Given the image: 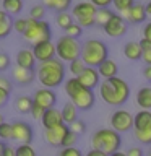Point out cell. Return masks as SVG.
I'll return each mask as SVG.
<instances>
[{
    "mask_svg": "<svg viewBox=\"0 0 151 156\" xmlns=\"http://www.w3.org/2000/svg\"><path fill=\"white\" fill-rule=\"evenodd\" d=\"M117 72H119V67H117V63L114 60H111V58L104 60L99 67H97V73H99V76L104 78V80L117 76Z\"/></svg>",
    "mask_w": 151,
    "mask_h": 156,
    "instance_id": "obj_20",
    "label": "cell"
},
{
    "mask_svg": "<svg viewBox=\"0 0 151 156\" xmlns=\"http://www.w3.org/2000/svg\"><path fill=\"white\" fill-rule=\"evenodd\" d=\"M85 156H109V154H106L104 151H99V150H94V148H93V150L88 151Z\"/></svg>",
    "mask_w": 151,
    "mask_h": 156,
    "instance_id": "obj_51",
    "label": "cell"
},
{
    "mask_svg": "<svg viewBox=\"0 0 151 156\" xmlns=\"http://www.w3.org/2000/svg\"><path fill=\"white\" fill-rule=\"evenodd\" d=\"M141 58L145 60L146 65H151V49H149V51H146V52H143V55H141Z\"/></svg>",
    "mask_w": 151,
    "mask_h": 156,
    "instance_id": "obj_52",
    "label": "cell"
},
{
    "mask_svg": "<svg viewBox=\"0 0 151 156\" xmlns=\"http://www.w3.org/2000/svg\"><path fill=\"white\" fill-rule=\"evenodd\" d=\"M127 156H143V150L140 148V146H132L128 148V151L125 153Z\"/></svg>",
    "mask_w": 151,
    "mask_h": 156,
    "instance_id": "obj_46",
    "label": "cell"
},
{
    "mask_svg": "<svg viewBox=\"0 0 151 156\" xmlns=\"http://www.w3.org/2000/svg\"><path fill=\"white\" fill-rule=\"evenodd\" d=\"M132 132H133V136L136 141H140L143 145H151V127L143 130H132Z\"/></svg>",
    "mask_w": 151,
    "mask_h": 156,
    "instance_id": "obj_29",
    "label": "cell"
},
{
    "mask_svg": "<svg viewBox=\"0 0 151 156\" xmlns=\"http://www.w3.org/2000/svg\"><path fill=\"white\" fill-rule=\"evenodd\" d=\"M109 156H127V154L122 153V151L119 150V151H115V153H112V154H109Z\"/></svg>",
    "mask_w": 151,
    "mask_h": 156,
    "instance_id": "obj_55",
    "label": "cell"
},
{
    "mask_svg": "<svg viewBox=\"0 0 151 156\" xmlns=\"http://www.w3.org/2000/svg\"><path fill=\"white\" fill-rule=\"evenodd\" d=\"M81 55V44L78 39L62 36L55 42V57L62 62H73L75 58H80Z\"/></svg>",
    "mask_w": 151,
    "mask_h": 156,
    "instance_id": "obj_6",
    "label": "cell"
},
{
    "mask_svg": "<svg viewBox=\"0 0 151 156\" xmlns=\"http://www.w3.org/2000/svg\"><path fill=\"white\" fill-rule=\"evenodd\" d=\"M0 88H3L5 91H12V88H13V85H12V81L8 80V78H5V76H2L0 75Z\"/></svg>",
    "mask_w": 151,
    "mask_h": 156,
    "instance_id": "obj_45",
    "label": "cell"
},
{
    "mask_svg": "<svg viewBox=\"0 0 151 156\" xmlns=\"http://www.w3.org/2000/svg\"><path fill=\"white\" fill-rule=\"evenodd\" d=\"M70 5H72V0H55V7H54V10L58 12V13H62V12H67Z\"/></svg>",
    "mask_w": 151,
    "mask_h": 156,
    "instance_id": "obj_42",
    "label": "cell"
},
{
    "mask_svg": "<svg viewBox=\"0 0 151 156\" xmlns=\"http://www.w3.org/2000/svg\"><path fill=\"white\" fill-rule=\"evenodd\" d=\"M101 98L106 104L109 106H122L125 104L127 99L130 98V86L125 80L119 76L104 80L99 85Z\"/></svg>",
    "mask_w": 151,
    "mask_h": 156,
    "instance_id": "obj_1",
    "label": "cell"
},
{
    "mask_svg": "<svg viewBox=\"0 0 151 156\" xmlns=\"http://www.w3.org/2000/svg\"><path fill=\"white\" fill-rule=\"evenodd\" d=\"M60 114H62V120H63V124H65V125H70L75 120H78V109L75 107L73 102H67V104H63Z\"/></svg>",
    "mask_w": 151,
    "mask_h": 156,
    "instance_id": "obj_23",
    "label": "cell"
},
{
    "mask_svg": "<svg viewBox=\"0 0 151 156\" xmlns=\"http://www.w3.org/2000/svg\"><path fill=\"white\" fill-rule=\"evenodd\" d=\"M97 8L91 2H80L72 10V16L76 20V23L81 28H91L94 26V16Z\"/></svg>",
    "mask_w": 151,
    "mask_h": 156,
    "instance_id": "obj_8",
    "label": "cell"
},
{
    "mask_svg": "<svg viewBox=\"0 0 151 156\" xmlns=\"http://www.w3.org/2000/svg\"><path fill=\"white\" fill-rule=\"evenodd\" d=\"M0 140L2 141L12 140V124H8V122L0 124Z\"/></svg>",
    "mask_w": 151,
    "mask_h": 156,
    "instance_id": "obj_36",
    "label": "cell"
},
{
    "mask_svg": "<svg viewBox=\"0 0 151 156\" xmlns=\"http://www.w3.org/2000/svg\"><path fill=\"white\" fill-rule=\"evenodd\" d=\"M8 98H10V93L5 91L3 88H0V107L7 104V102H8Z\"/></svg>",
    "mask_w": 151,
    "mask_h": 156,
    "instance_id": "obj_47",
    "label": "cell"
},
{
    "mask_svg": "<svg viewBox=\"0 0 151 156\" xmlns=\"http://www.w3.org/2000/svg\"><path fill=\"white\" fill-rule=\"evenodd\" d=\"M91 145L94 150L104 151L106 154H112L120 150L122 138H120V133H117L112 129H99L93 133Z\"/></svg>",
    "mask_w": 151,
    "mask_h": 156,
    "instance_id": "obj_5",
    "label": "cell"
},
{
    "mask_svg": "<svg viewBox=\"0 0 151 156\" xmlns=\"http://www.w3.org/2000/svg\"><path fill=\"white\" fill-rule=\"evenodd\" d=\"M114 15V12L109 8H97L96 12V16H94V24H97V26H104V24L111 20V16Z\"/></svg>",
    "mask_w": 151,
    "mask_h": 156,
    "instance_id": "obj_28",
    "label": "cell"
},
{
    "mask_svg": "<svg viewBox=\"0 0 151 156\" xmlns=\"http://www.w3.org/2000/svg\"><path fill=\"white\" fill-rule=\"evenodd\" d=\"M111 127L117 133H124V132H130L133 129V114L125 109H117L114 114L111 115Z\"/></svg>",
    "mask_w": 151,
    "mask_h": 156,
    "instance_id": "obj_9",
    "label": "cell"
},
{
    "mask_svg": "<svg viewBox=\"0 0 151 156\" xmlns=\"http://www.w3.org/2000/svg\"><path fill=\"white\" fill-rule=\"evenodd\" d=\"M148 156H151V151H149V154H148Z\"/></svg>",
    "mask_w": 151,
    "mask_h": 156,
    "instance_id": "obj_58",
    "label": "cell"
},
{
    "mask_svg": "<svg viewBox=\"0 0 151 156\" xmlns=\"http://www.w3.org/2000/svg\"><path fill=\"white\" fill-rule=\"evenodd\" d=\"M140 47H141V51H143V52H146V51H149V49H151V42L148 41V39H140Z\"/></svg>",
    "mask_w": 151,
    "mask_h": 156,
    "instance_id": "obj_50",
    "label": "cell"
},
{
    "mask_svg": "<svg viewBox=\"0 0 151 156\" xmlns=\"http://www.w3.org/2000/svg\"><path fill=\"white\" fill-rule=\"evenodd\" d=\"M83 34V28L80 26L78 23H72L70 26L65 29V36L68 37H73V39H78Z\"/></svg>",
    "mask_w": 151,
    "mask_h": 156,
    "instance_id": "obj_33",
    "label": "cell"
},
{
    "mask_svg": "<svg viewBox=\"0 0 151 156\" xmlns=\"http://www.w3.org/2000/svg\"><path fill=\"white\" fill-rule=\"evenodd\" d=\"M36 57L33 54V49H21L16 54V65L21 68H29V70H34V65H36Z\"/></svg>",
    "mask_w": 151,
    "mask_h": 156,
    "instance_id": "obj_19",
    "label": "cell"
},
{
    "mask_svg": "<svg viewBox=\"0 0 151 156\" xmlns=\"http://www.w3.org/2000/svg\"><path fill=\"white\" fill-rule=\"evenodd\" d=\"M145 10H146V15H148V16H151V0L145 5Z\"/></svg>",
    "mask_w": 151,
    "mask_h": 156,
    "instance_id": "obj_54",
    "label": "cell"
},
{
    "mask_svg": "<svg viewBox=\"0 0 151 156\" xmlns=\"http://www.w3.org/2000/svg\"><path fill=\"white\" fill-rule=\"evenodd\" d=\"M44 15H46V7L44 5H34L29 10V20L41 21V20H44Z\"/></svg>",
    "mask_w": 151,
    "mask_h": 156,
    "instance_id": "obj_31",
    "label": "cell"
},
{
    "mask_svg": "<svg viewBox=\"0 0 151 156\" xmlns=\"http://www.w3.org/2000/svg\"><path fill=\"white\" fill-rule=\"evenodd\" d=\"M65 93L70 98V102L75 104L78 111H90L94 106V101H96L94 91L85 88L75 76L68 78L65 81Z\"/></svg>",
    "mask_w": 151,
    "mask_h": 156,
    "instance_id": "obj_3",
    "label": "cell"
},
{
    "mask_svg": "<svg viewBox=\"0 0 151 156\" xmlns=\"http://www.w3.org/2000/svg\"><path fill=\"white\" fill-rule=\"evenodd\" d=\"M55 21H57V24L62 29H67L73 23V16H72L70 13H67V12H62V13H58L57 16H55Z\"/></svg>",
    "mask_w": 151,
    "mask_h": 156,
    "instance_id": "obj_30",
    "label": "cell"
},
{
    "mask_svg": "<svg viewBox=\"0 0 151 156\" xmlns=\"http://www.w3.org/2000/svg\"><path fill=\"white\" fill-rule=\"evenodd\" d=\"M26 26H28V18H16L13 20V29L16 33H24L26 31Z\"/></svg>",
    "mask_w": 151,
    "mask_h": 156,
    "instance_id": "obj_38",
    "label": "cell"
},
{
    "mask_svg": "<svg viewBox=\"0 0 151 156\" xmlns=\"http://www.w3.org/2000/svg\"><path fill=\"white\" fill-rule=\"evenodd\" d=\"M67 130H68V125H65V124L57 125L54 129H47L44 132V138H46V141L51 146H60L62 148V140L65 136Z\"/></svg>",
    "mask_w": 151,
    "mask_h": 156,
    "instance_id": "obj_16",
    "label": "cell"
},
{
    "mask_svg": "<svg viewBox=\"0 0 151 156\" xmlns=\"http://www.w3.org/2000/svg\"><path fill=\"white\" fill-rule=\"evenodd\" d=\"M85 62H83L81 60V58H75V60H73V62H70V63H68V70H70L72 72V75L73 76H78V75H80V73L83 72V70H85Z\"/></svg>",
    "mask_w": 151,
    "mask_h": 156,
    "instance_id": "obj_32",
    "label": "cell"
},
{
    "mask_svg": "<svg viewBox=\"0 0 151 156\" xmlns=\"http://www.w3.org/2000/svg\"><path fill=\"white\" fill-rule=\"evenodd\" d=\"M36 78L42 85V88L54 90L58 85H62L65 80V65L57 57L47 62H41L36 70Z\"/></svg>",
    "mask_w": 151,
    "mask_h": 156,
    "instance_id": "obj_2",
    "label": "cell"
},
{
    "mask_svg": "<svg viewBox=\"0 0 151 156\" xmlns=\"http://www.w3.org/2000/svg\"><path fill=\"white\" fill-rule=\"evenodd\" d=\"M12 75L15 78V81L18 85H31V83L36 80V72L29 70V68H21V67H13Z\"/></svg>",
    "mask_w": 151,
    "mask_h": 156,
    "instance_id": "obj_18",
    "label": "cell"
},
{
    "mask_svg": "<svg viewBox=\"0 0 151 156\" xmlns=\"http://www.w3.org/2000/svg\"><path fill=\"white\" fill-rule=\"evenodd\" d=\"M33 98L31 96H18L16 101H15V109L18 112H21V114H28V112H31V107H33Z\"/></svg>",
    "mask_w": 151,
    "mask_h": 156,
    "instance_id": "obj_27",
    "label": "cell"
},
{
    "mask_svg": "<svg viewBox=\"0 0 151 156\" xmlns=\"http://www.w3.org/2000/svg\"><path fill=\"white\" fill-rule=\"evenodd\" d=\"M151 127V111H138L133 115V129L132 130H143Z\"/></svg>",
    "mask_w": 151,
    "mask_h": 156,
    "instance_id": "obj_21",
    "label": "cell"
},
{
    "mask_svg": "<svg viewBox=\"0 0 151 156\" xmlns=\"http://www.w3.org/2000/svg\"><path fill=\"white\" fill-rule=\"evenodd\" d=\"M96 8H109V5L112 3V0H90Z\"/></svg>",
    "mask_w": 151,
    "mask_h": 156,
    "instance_id": "obj_44",
    "label": "cell"
},
{
    "mask_svg": "<svg viewBox=\"0 0 151 156\" xmlns=\"http://www.w3.org/2000/svg\"><path fill=\"white\" fill-rule=\"evenodd\" d=\"M99 78L101 76H99V73H97V68L85 67V70L76 76V80L85 88H88V90H94L96 86H99Z\"/></svg>",
    "mask_w": 151,
    "mask_h": 156,
    "instance_id": "obj_15",
    "label": "cell"
},
{
    "mask_svg": "<svg viewBox=\"0 0 151 156\" xmlns=\"http://www.w3.org/2000/svg\"><path fill=\"white\" fill-rule=\"evenodd\" d=\"M13 31V20L8 13L0 10V39L7 37Z\"/></svg>",
    "mask_w": 151,
    "mask_h": 156,
    "instance_id": "obj_25",
    "label": "cell"
},
{
    "mask_svg": "<svg viewBox=\"0 0 151 156\" xmlns=\"http://www.w3.org/2000/svg\"><path fill=\"white\" fill-rule=\"evenodd\" d=\"M122 18H124L127 23L138 24V23H145L146 18H148V15H146V10H145L143 3H135L132 8L122 12Z\"/></svg>",
    "mask_w": 151,
    "mask_h": 156,
    "instance_id": "obj_14",
    "label": "cell"
},
{
    "mask_svg": "<svg viewBox=\"0 0 151 156\" xmlns=\"http://www.w3.org/2000/svg\"><path fill=\"white\" fill-rule=\"evenodd\" d=\"M102 29H104V33L107 34V36H111V37H122V36H125V34H127L128 23L122 18V15L114 13L111 16L109 21L102 26Z\"/></svg>",
    "mask_w": 151,
    "mask_h": 156,
    "instance_id": "obj_11",
    "label": "cell"
},
{
    "mask_svg": "<svg viewBox=\"0 0 151 156\" xmlns=\"http://www.w3.org/2000/svg\"><path fill=\"white\" fill-rule=\"evenodd\" d=\"M10 65H12V60H10V55L5 52H0V72L8 70Z\"/></svg>",
    "mask_w": 151,
    "mask_h": 156,
    "instance_id": "obj_41",
    "label": "cell"
},
{
    "mask_svg": "<svg viewBox=\"0 0 151 156\" xmlns=\"http://www.w3.org/2000/svg\"><path fill=\"white\" fill-rule=\"evenodd\" d=\"M2 156H16V148H13V146H10V145H5V148L2 151Z\"/></svg>",
    "mask_w": 151,
    "mask_h": 156,
    "instance_id": "obj_48",
    "label": "cell"
},
{
    "mask_svg": "<svg viewBox=\"0 0 151 156\" xmlns=\"http://www.w3.org/2000/svg\"><path fill=\"white\" fill-rule=\"evenodd\" d=\"M16 156H37V153L31 145H18Z\"/></svg>",
    "mask_w": 151,
    "mask_h": 156,
    "instance_id": "obj_37",
    "label": "cell"
},
{
    "mask_svg": "<svg viewBox=\"0 0 151 156\" xmlns=\"http://www.w3.org/2000/svg\"><path fill=\"white\" fill-rule=\"evenodd\" d=\"M3 148H5V143L2 140H0V154H2V151H3Z\"/></svg>",
    "mask_w": 151,
    "mask_h": 156,
    "instance_id": "obj_56",
    "label": "cell"
},
{
    "mask_svg": "<svg viewBox=\"0 0 151 156\" xmlns=\"http://www.w3.org/2000/svg\"><path fill=\"white\" fill-rule=\"evenodd\" d=\"M112 3H114V8L117 10V12H125V10L132 8L133 5L136 3L135 0H112Z\"/></svg>",
    "mask_w": 151,
    "mask_h": 156,
    "instance_id": "obj_35",
    "label": "cell"
},
{
    "mask_svg": "<svg viewBox=\"0 0 151 156\" xmlns=\"http://www.w3.org/2000/svg\"><path fill=\"white\" fill-rule=\"evenodd\" d=\"M143 37L148 39V41L151 42V21H148V23L143 26Z\"/></svg>",
    "mask_w": 151,
    "mask_h": 156,
    "instance_id": "obj_49",
    "label": "cell"
},
{
    "mask_svg": "<svg viewBox=\"0 0 151 156\" xmlns=\"http://www.w3.org/2000/svg\"><path fill=\"white\" fill-rule=\"evenodd\" d=\"M23 36H24V41H28L33 46L42 41H51V37H52L51 24L47 21H44V20L36 21V20L28 18V26H26V31L23 33Z\"/></svg>",
    "mask_w": 151,
    "mask_h": 156,
    "instance_id": "obj_7",
    "label": "cell"
},
{
    "mask_svg": "<svg viewBox=\"0 0 151 156\" xmlns=\"http://www.w3.org/2000/svg\"><path fill=\"white\" fill-rule=\"evenodd\" d=\"M3 122H5V120H3V115L0 114V124H3Z\"/></svg>",
    "mask_w": 151,
    "mask_h": 156,
    "instance_id": "obj_57",
    "label": "cell"
},
{
    "mask_svg": "<svg viewBox=\"0 0 151 156\" xmlns=\"http://www.w3.org/2000/svg\"><path fill=\"white\" fill-rule=\"evenodd\" d=\"M143 76H145L148 81H151V65H146V67L143 68Z\"/></svg>",
    "mask_w": 151,
    "mask_h": 156,
    "instance_id": "obj_53",
    "label": "cell"
},
{
    "mask_svg": "<svg viewBox=\"0 0 151 156\" xmlns=\"http://www.w3.org/2000/svg\"><path fill=\"white\" fill-rule=\"evenodd\" d=\"M34 119L36 120H41L42 119V114H44V109L41 106H37V104H33V107H31V112H29Z\"/></svg>",
    "mask_w": 151,
    "mask_h": 156,
    "instance_id": "obj_43",
    "label": "cell"
},
{
    "mask_svg": "<svg viewBox=\"0 0 151 156\" xmlns=\"http://www.w3.org/2000/svg\"><path fill=\"white\" fill-rule=\"evenodd\" d=\"M0 156H2V154H0Z\"/></svg>",
    "mask_w": 151,
    "mask_h": 156,
    "instance_id": "obj_59",
    "label": "cell"
},
{
    "mask_svg": "<svg viewBox=\"0 0 151 156\" xmlns=\"http://www.w3.org/2000/svg\"><path fill=\"white\" fill-rule=\"evenodd\" d=\"M33 54H34V57H36V60L39 63L52 60V58H55V44L52 41L37 42L33 46Z\"/></svg>",
    "mask_w": 151,
    "mask_h": 156,
    "instance_id": "obj_13",
    "label": "cell"
},
{
    "mask_svg": "<svg viewBox=\"0 0 151 156\" xmlns=\"http://www.w3.org/2000/svg\"><path fill=\"white\" fill-rule=\"evenodd\" d=\"M58 156H83V154L76 146H68V148H62L58 151Z\"/></svg>",
    "mask_w": 151,
    "mask_h": 156,
    "instance_id": "obj_40",
    "label": "cell"
},
{
    "mask_svg": "<svg viewBox=\"0 0 151 156\" xmlns=\"http://www.w3.org/2000/svg\"><path fill=\"white\" fill-rule=\"evenodd\" d=\"M136 104L143 111H151V86H143L136 91Z\"/></svg>",
    "mask_w": 151,
    "mask_h": 156,
    "instance_id": "obj_22",
    "label": "cell"
},
{
    "mask_svg": "<svg viewBox=\"0 0 151 156\" xmlns=\"http://www.w3.org/2000/svg\"><path fill=\"white\" fill-rule=\"evenodd\" d=\"M33 127L23 120H16L12 124V140L19 145H31L33 141Z\"/></svg>",
    "mask_w": 151,
    "mask_h": 156,
    "instance_id": "obj_10",
    "label": "cell"
},
{
    "mask_svg": "<svg viewBox=\"0 0 151 156\" xmlns=\"http://www.w3.org/2000/svg\"><path fill=\"white\" fill-rule=\"evenodd\" d=\"M124 55L128 58V60H140L141 55H143V51H141V47H140V44L138 42H135V41H130V42H127L125 46H124Z\"/></svg>",
    "mask_w": 151,
    "mask_h": 156,
    "instance_id": "obj_24",
    "label": "cell"
},
{
    "mask_svg": "<svg viewBox=\"0 0 151 156\" xmlns=\"http://www.w3.org/2000/svg\"><path fill=\"white\" fill-rule=\"evenodd\" d=\"M76 140H78V135L75 133V132H72L70 129H68V130H67V133H65V136H63V140H62V148L75 146Z\"/></svg>",
    "mask_w": 151,
    "mask_h": 156,
    "instance_id": "obj_34",
    "label": "cell"
},
{
    "mask_svg": "<svg viewBox=\"0 0 151 156\" xmlns=\"http://www.w3.org/2000/svg\"><path fill=\"white\" fill-rule=\"evenodd\" d=\"M80 58L85 62L86 67L97 68L102 62L109 58V49H107L106 42L99 41V39H86L81 44Z\"/></svg>",
    "mask_w": 151,
    "mask_h": 156,
    "instance_id": "obj_4",
    "label": "cell"
},
{
    "mask_svg": "<svg viewBox=\"0 0 151 156\" xmlns=\"http://www.w3.org/2000/svg\"><path fill=\"white\" fill-rule=\"evenodd\" d=\"M68 129H70L72 132H75L76 135H80V133H85L86 132V124L83 120H75L73 124L68 125Z\"/></svg>",
    "mask_w": 151,
    "mask_h": 156,
    "instance_id": "obj_39",
    "label": "cell"
},
{
    "mask_svg": "<svg viewBox=\"0 0 151 156\" xmlns=\"http://www.w3.org/2000/svg\"><path fill=\"white\" fill-rule=\"evenodd\" d=\"M2 10L5 13L12 15H18L23 10V0H2Z\"/></svg>",
    "mask_w": 151,
    "mask_h": 156,
    "instance_id": "obj_26",
    "label": "cell"
},
{
    "mask_svg": "<svg viewBox=\"0 0 151 156\" xmlns=\"http://www.w3.org/2000/svg\"><path fill=\"white\" fill-rule=\"evenodd\" d=\"M41 122H42V125H44V129H46V130H47V129H54V127L63 124L60 111L55 109V107H51V109H46V111H44Z\"/></svg>",
    "mask_w": 151,
    "mask_h": 156,
    "instance_id": "obj_17",
    "label": "cell"
},
{
    "mask_svg": "<svg viewBox=\"0 0 151 156\" xmlns=\"http://www.w3.org/2000/svg\"><path fill=\"white\" fill-rule=\"evenodd\" d=\"M33 102L37 106H41L44 111L51 109V107H55L57 94L54 90H51V88H39V90H36L33 94Z\"/></svg>",
    "mask_w": 151,
    "mask_h": 156,
    "instance_id": "obj_12",
    "label": "cell"
}]
</instances>
